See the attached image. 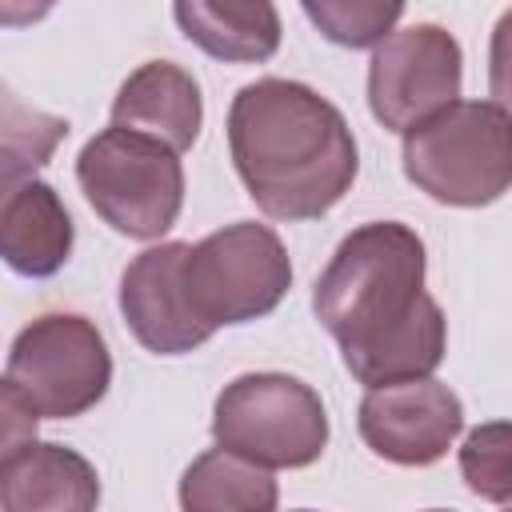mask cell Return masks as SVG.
I'll return each instance as SVG.
<instances>
[{
  "label": "cell",
  "instance_id": "2",
  "mask_svg": "<svg viewBox=\"0 0 512 512\" xmlns=\"http://www.w3.org/2000/svg\"><path fill=\"white\" fill-rule=\"evenodd\" d=\"M228 152L256 208L288 224L328 216L360 168L344 112L316 88L280 76L232 96Z\"/></svg>",
  "mask_w": 512,
  "mask_h": 512
},
{
  "label": "cell",
  "instance_id": "21",
  "mask_svg": "<svg viewBox=\"0 0 512 512\" xmlns=\"http://www.w3.org/2000/svg\"><path fill=\"white\" fill-rule=\"evenodd\" d=\"M432 512H444V508H432Z\"/></svg>",
  "mask_w": 512,
  "mask_h": 512
},
{
  "label": "cell",
  "instance_id": "4",
  "mask_svg": "<svg viewBox=\"0 0 512 512\" xmlns=\"http://www.w3.org/2000/svg\"><path fill=\"white\" fill-rule=\"evenodd\" d=\"M76 180L92 212L132 240H160L184 208L180 152L128 128L96 132L76 156Z\"/></svg>",
  "mask_w": 512,
  "mask_h": 512
},
{
  "label": "cell",
  "instance_id": "10",
  "mask_svg": "<svg viewBox=\"0 0 512 512\" xmlns=\"http://www.w3.org/2000/svg\"><path fill=\"white\" fill-rule=\"evenodd\" d=\"M188 244H156L144 248L120 276V312L132 328V336L156 352V356H184L212 340V332L192 316L184 296V268Z\"/></svg>",
  "mask_w": 512,
  "mask_h": 512
},
{
  "label": "cell",
  "instance_id": "12",
  "mask_svg": "<svg viewBox=\"0 0 512 512\" xmlns=\"http://www.w3.org/2000/svg\"><path fill=\"white\" fill-rule=\"evenodd\" d=\"M0 504L4 512H96L100 476L76 448L32 440L0 456Z\"/></svg>",
  "mask_w": 512,
  "mask_h": 512
},
{
  "label": "cell",
  "instance_id": "5",
  "mask_svg": "<svg viewBox=\"0 0 512 512\" xmlns=\"http://www.w3.org/2000/svg\"><path fill=\"white\" fill-rule=\"evenodd\" d=\"M180 280L192 316L216 332L268 316L292 288V264L268 224L236 220L188 244Z\"/></svg>",
  "mask_w": 512,
  "mask_h": 512
},
{
  "label": "cell",
  "instance_id": "19",
  "mask_svg": "<svg viewBox=\"0 0 512 512\" xmlns=\"http://www.w3.org/2000/svg\"><path fill=\"white\" fill-rule=\"evenodd\" d=\"M488 92L492 104L512 116V8L492 28V52H488Z\"/></svg>",
  "mask_w": 512,
  "mask_h": 512
},
{
  "label": "cell",
  "instance_id": "3",
  "mask_svg": "<svg viewBox=\"0 0 512 512\" xmlns=\"http://www.w3.org/2000/svg\"><path fill=\"white\" fill-rule=\"evenodd\" d=\"M404 176L448 208H484L512 188V116L456 100L404 136Z\"/></svg>",
  "mask_w": 512,
  "mask_h": 512
},
{
  "label": "cell",
  "instance_id": "17",
  "mask_svg": "<svg viewBox=\"0 0 512 512\" xmlns=\"http://www.w3.org/2000/svg\"><path fill=\"white\" fill-rule=\"evenodd\" d=\"M460 476L472 496L512 504V420H488L464 436Z\"/></svg>",
  "mask_w": 512,
  "mask_h": 512
},
{
  "label": "cell",
  "instance_id": "13",
  "mask_svg": "<svg viewBox=\"0 0 512 512\" xmlns=\"http://www.w3.org/2000/svg\"><path fill=\"white\" fill-rule=\"evenodd\" d=\"M72 252V216L52 184L28 176L4 188L0 204V256L16 276H56Z\"/></svg>",
  "mask_w": 512,
  "mask_h": 512
},
{
  "label": "cell",
  "instance_id": "22",
  "mask_svg": "<svg viewBox=\"0 0 512 512\" xmlns=\"http://www.w3.org/2000/svg\"><path fill=\"white\" fill-rule=\"evenodd\" d=\"M508 512H512V508H508Z\"/></svg>",
  "mask_w": 512,
  "mask_h": 512
},
{
  "label": "cell",
  "instance_id": "14",
  "mask_svg": "<svg viewBox=\"0 0 512 512\" xmlns=\"http://www.w3.org/2000/svg\"><path fill=\"white\" fill-rule=\"evenodd\" d=\"M172 16L196 48L228 64H260L272 60L280 48V12L268 0L256 4L180 0Z\"/></svg>",
  "mask_w": 512,
  "mask_h": 512
},
{
  "label": "cell",
  "instance_id": "15",
  "mask_svg": "<svg viewBox=\"0 0 512 512\" xmlns=\"http://www.w3.org/2000/svg\"><path fill=\"white\" fill-rule=\"evenodd\" d=\"M280 488L268 468L228 452H200L180 476V512H276Z\"/></svg>",
  "mask_w": 512,
  "mask_h": 512
},
{
  "label": "cell",
  "instance_id": "7",
  "mask_svg": "<svg viewBox=\"0 0 512 512\" xmlns=\"http://www.w3.org/2000/svg\"><path fill=\"white\" fill-rule=\"evenodd\" d=\"M108 384L112 356L88 316L44 312L12 340L4 388L20 396L40 420L84 416L104 400Z\"/></svg>",
  "mask_w": 512,
  "mask_h": 512
},
{
  "label": "cell",
  "instance_id": "11",
  "mask_svg": "<svg viewBox=\"0 0 512 512\" xmlns=\"http://www.w3.org/2000/svg\"><path fill=\"white\" fill-rule=\"evenodd\" d=\"M204 124V100L192 72L172 60L140 64L112 100V128L140 132L148 140L168 144L172 152H188Z\"/></svg>",
  "mask_w": 512,
  "mask_h": 512
},
{
  "label": "cell",
  "instance_id": "8",
  "mask_svg": "<svg viewBox=\"0 0 512 512\" xmlns=\"http://www.w3.org/2000/svg\"><path fill=\"white\" fill-rule=\"evenodd\" d=\"M464 56L448 28H396L368 64V108L388 132H412L448 104H456Z\"/></svg>",
  "mask_w": 512,
  "mask_h": 512
},
{
  "label": "cell",
  "instance_id": "20",
  "mask_svg": "<svg viewBox=\"0 0 512 512\" xmlns=\"http://www.w3.org/2000/svg\"><path fill=\"white\" fill-rule=\"evenodd\" d=\"M292 512H312V508H292Z\"/></svg>",
  "mask_w": 512,
  "mask_h": 512
},
{
  "label": "cell",
  "instance_id": "16",
  "mask_svg": "<svg viewBox=\"0 0 512 512\" xmlns=\"http://www.w3.org/2000/svg\"><path fill=\"white\" fill-rule=\"evenodd\" d=\"M304 16L320 28L324 40L340 48H380L392 32L396 20L404 16V4H384V0H308Z\"/></svg>",
  "mask_w": 512,
  "mask_h": 512
},
{
  "label": "cell",
  "instance_id": "1",
  "mask_svg": "<svg viewBox=\"0 0 512 512\" xmlns=\"http://www.w3.org/2000/svg\"><path fill=\"white\" fill-rule=\"evenodd\" d=\"M312 312L364 388L424 380L444 360L448 328L424 292V240L400 220H372L340 240Z\"/></svg>",
  "mask_w": 512,
  "mask_h": 512
},
{
  "label": "cell",
  "instance_id": "6",
  "mask_svg": "<svg viewBox=\"0 0 512 512\" xmlns=\"http://www.w3.org/2000/svg\"><path fill=\"white\" fill-rule=\"evenodd\" d=\"M216 448L260 468H308L328 444V412L312 384L288 372H244L216 396Z\"/></svg>",
  "mask_w": 512,
  "mask_h": 512
},
{
  "label": "cell",
  "instance_id": "18",
  "mask_svg": "<svg viewBox=\"0 0 512 512\" xmlns=\"http://www.w3.org/2000/svg\"><path fill=\"white\" fill-rule=\"evenodd\" d=\"M64 136H68V120L24 108L12 92H4V188L20 184L24 172L40 168Z\"/></svg>",
  "mask_w": 512,
  "mask_h": 512
},
{
  "label": "cell",
  "instance_id": "9",
  "mask_svg": "<svg viewBox=\"0 0 512 512\" xmlns=\"http://www.w3.org/2000/svg\"><path fill=\"white\" fill-rule=\"evenodd\" d=\"M364 444L400 468H428L436 464L452 440L464 428V404L460 396L424 376V380H400L368 388L356 412Z\"/></svg>",
  "mask_w": 512,
  "mask_h": 512
}]
</instances>
